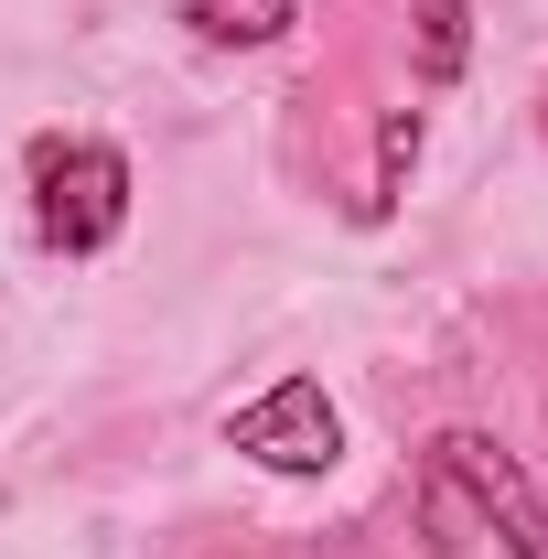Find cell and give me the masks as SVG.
I'll list each match as a JSON object with an SVG mask.
<instances>
[{"instance_id": "6da1fadb", "label": "cell", "mask_w": 548, "mask_h": 559, "mask_svg": "<svg viewBox=\"0 0 548 559\" xmlns=\"http://www.w3.org/2000/svg\"><path fill=\"white\" fill-rule=\"evenodd\" d=\"M430 559H548V495L495 430H430L409 463Z\"/></svg>"}, {"instance_id": "7a4b0ae2", "label": "cell", "mask_w": 548, "mask_h": 559, "mask_svg": "<svg viewBox=\"0 0 548 559\" xmlns=\"http://www.w3.org/2000/svg\"><path fill=\"white\" fill-rule=\"evenodd\" d=\"M22 183H33V237L55 259H97L130 237V151L86 130H44L22 151Z\"/></svg>"}, {"instance_id": "3957f363", "label": "cell", "mask_w": 548, "mask_h": 559, "mask_svg": "<svg viewBox=\"0 0 548 559\" xmlns=\"http://www.w3.org/2000/svg\"><path fill=\"white\" fill-rule=\"evenodd\" d=\"M226 452L259 463V474H279V485H323L344 463V409L323 399V377H279V388H259V399L226 409Z\"/></svg>"}, {"instance_id": "277c9868", "label": "cell", "mask_w": 548, "mask_h": 559, "mask_svg": "<svg viewBox=\"0 0 548 559\" xmlns=\"http://www.w3.org/2000/svg\"><path fill=\"white\" fill-rule=\"evenodd\" d=\"M419 151H430V108H388V119H377V183H366V226H388V215L409 205Z\"/></svg>"}, {"instance_id": "5b68a950", "label": "cell", "mask_w": 548, "mask_h": 559, "mask_svg": "<svg viewBox=\"0 0 548 559\" xmlns=\"http://www.w3.org/2000/svg\"><path fill=\"white\" fill-rule=\"evenodd\" d=\"M409 44H419V86H463V66H474V0H409Z\"/></svg>"}, {"instance_id": "8992f818", "label": "cell", "mask_w": 548, "mask_h": 559, "mask_svg": "<svg viewBox=\"0 0 548 559\" xmlns=\"http://www.w3.org/2000/svg\"><path fill=\"white\" fill-rule=\"evenodd\" d=\"M183 22L205 44H226V55H259V44H279L301 22V0H183Z\"/></svg>"}]
</instances>
